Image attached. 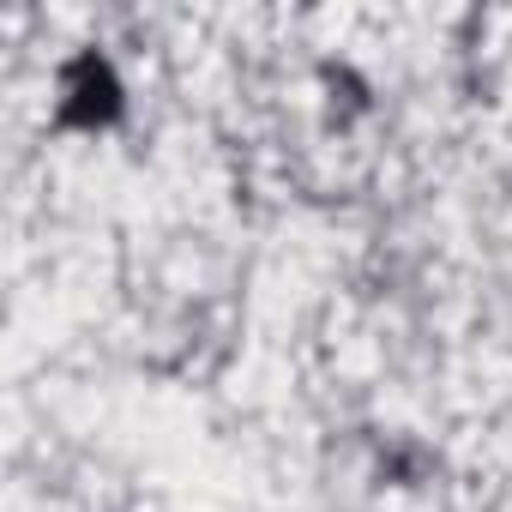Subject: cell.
I'll list each match as a JSON object with an SVG mask.
<instances>
[{"instance_id": "obj_1", "label": "cell", "mask_w": 512, "mask_h": 512, "mask_svg": "<svg viewBox=\"0 0 512 512\" xmlns=\"http://www.w3.org/2000/svg\"><path fill=\"white\" fill-rule=\"evenodd\" d=\"M121 115V85L109 73V61L85 55L67 67V85H61V121L67 127H109Z\"/></svg>"}]
</instances>
